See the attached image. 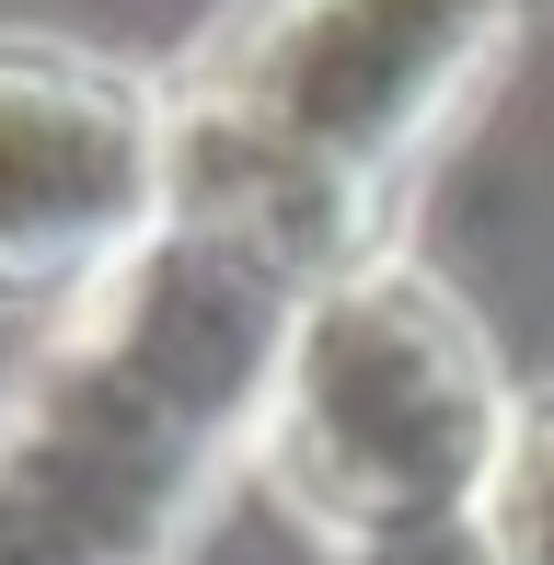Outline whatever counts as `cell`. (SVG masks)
<instances>
[{
    "instance_id": "1",
    "label": "cell",
    "mask_w": 554,
    "mask_h": 565,
    "mask_svg": "<svg viewBox=\"0 0 554 565\" xmlns=\"http://www.w3.org/2000/svg\"><path fill=\"white\" fill-rule=\"evenodd\" d=\"M300 254L185 220L105 266L93 312L0 404V565H162L196 484L266 404Z\"/></svg>"
},
{
    "instance_id": "2",
    "label": "cell",
    "mask_w": 554,
    "mask_h": 565,
    "mask_svg": "<svg viewBox=\"0 0 554 565\" xmlns=\"http://www.w3.org/2000/svg\"><path fill=\"white\" fill-rule=\"evenodd\" d=\"M497 12L509 0H255L173 105V209L323 266L359 185L427 127Z\"/></svg>"
},
{
    "instance_id": "3",
    "label": "cell",
    "mask_w": 554,
    "mask_h": 565,
    "mask_svg": "<svg viewBox=\"0 0 554 565\" xmlns=\"http://www.w3.org/2000/svg\"><path fill=\"white\" fill-rule=\"evenodd\" d=\"M497 439L486 347L427 277H347L277 370V497L359 554H416L473 497Z\"/></svg>"
},
{
    "instance_id": "5",
    "label": "cell",
    "mask_w": 554,
    "mask_h": 565,
    "mask_svg": "<svg viewBox=\"0 0 554 565\" xmlns=\"http://www.w3.org/2000/svg\"><path fill=\"white\" fill-rule=\"evenodd\" d=\"M497 565H554V404L520 427L509 473H497Z\"/></svg>"
},
{
    "instance_id": "4",
    "label": "cell",
    "mask_w": 554,
    "mask_h": 565,
    "mask_svg": "<svg viewBox=\"0 0 554 565\" xmlns=\"http://www.w3.org/2000/svg\"><path fill=\"white\" fill-rule=\"evenodd\" d=\"M173 116L128 70L70 58V46H0V289L46 277H105L139 254Z\"/></svg>"
}]
</instances>
